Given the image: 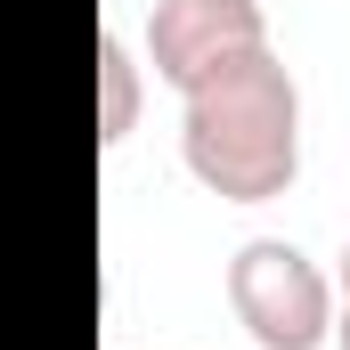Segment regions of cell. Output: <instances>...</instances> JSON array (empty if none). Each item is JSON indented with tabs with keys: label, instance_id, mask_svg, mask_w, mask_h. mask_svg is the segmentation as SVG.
Listing matches in <instances>:
<instances>
[{
	"label": "cell",
	"instance_id": "obj_4",
	"mask_svg": "<svg viewBox=\"0 0 350 350\" xmlns=\"http://www.w3.org/2000/svg\"><path fill=\"white\" fill-rule=\"evenodd\" d=\"M139 131V57L122 33H98V147H122Z\"/></svg>",
	"mask_w": 350,
	"mask_h": 350
},
{
	"label": "cell",
	"instance_id": "obj_6",
	"mask_svg": "<svg viewBox=\"0 0 350 350\" xmlns=\"http://www.w3.org/2000/svg\"><path fill=\"white\" fill-rule=\"evenodd\" d=\"M334 285H350V245H342V277H334Z\"/></svg>",
	"mask_w": 350,
	"mask_h": 350
},
{
	"label": "cell",
	"instance_id": "obj_2",
	"mask_svg": "<svg viewBox=\"0 0 350 350\" xmlns=\"http://www.w3.org/2000/svg\"><path fill=\"white\" fill-rule=\"evenodd\" d=\"M228 310L261 350H326L334 342V277L285 237H245L228 253Z\"/></svg>",
	"mask_w": 350,
	"mask_h": 350
},
{
	"label": "cell",
	"instance_id": "obj_5",
	"mask_svg": "<svg viewBox=\"0 0 350 350\" xmlns=\"http://www.w3.org/2000/svg\"><path fill=\"white\" fill-rule=\"evenodd\" d=\"M334 350H350V285H334Z\"/></svg>",
	"mask_w": 350,
	"mask_h": 350
},
{
	"label": "cell",
	"instance_id": "obj_1",
	"mask_svg": "<svg viewBox=\"0 0 350 350\" xmlns=\"http://www.w3.org/2000/svg\"><path fill=\"white\" fill-rule=\"evenodd\" d=\"M179 155L220 204H269L301 179V82L277 41L179 90Z\"/></svg>",
	"mask_w": 350,
	"mask_h": 350
},
{
	"label": "cell",
	"instance_id": "obj_3",
	"mask_svg": "<svg viewBox=\"0 0 350 350\" xmlns=\"http://www.w3.org/2000/svg\"><path fill=\"white\" fill-rule=\"evenodd\" d=\"M269 49V8L261 0H155L147 8V66L172 90H196L212 66Z\"/></svg>",
	"mask_w": 350,
	"mask_h": 350
}]
</instances>
